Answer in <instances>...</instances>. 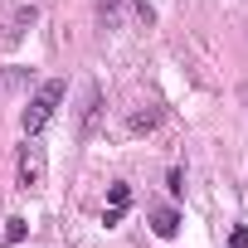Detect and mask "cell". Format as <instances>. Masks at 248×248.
Instances as JSON below:
<instances>
[{"mask_svg":"<svg viewBox=\"0 0 248 248\" xmlns=\"http://www.w3.org/2000/svg\"><path fill=\"white\" fill-rule=\"evenodd\" d=\"M97 20H102L107 30H117V20H122V0H97Z\"/></svg>","mask_w":248,"mask_h":248,"instance_id":"cell-6","label":"cell"},{"mask_svg":"<svg viewBox=\"0 0 248 248\" xmlns=\"http://www.w3.org/2000/svg\"><path fill=\"white\" fill-rule=\"evenodd\" d=\"M229 243H233V248H248V229H233V233H229Z\"/></svg>","mask_w":248,"mask_h":248,"instance_id":"cell-10","label":"cell"},{"mask_svg":"<svg viewBox=\"0 0 248 248\" xmlns=\"http://www.w3.org/2000/svg\"><path fill=\"white\" fill-rule=\"evenodd\" d=\"M63 93H68V88H63L59 78H49V83H39V93H34V97H30V107L20 112V127H25V137H39V132L49 127V117L59 112V102H63Z\"/></svg>","mask_w":248,"mask_h":248,"instance_id":"cell-1","label":"cell"},{"mask_svg":"<svg viewBox=\"0 0 248 248\" xmlns=\"http://www.w3.org/2000/svg\"><path fill=\"white\" fill-rule=\"evenodd\" d=\"M151 229H156V238H175L180 233V214L175 209H151Z\"/></svg>","mask_w":248,"mask_h":248,"instance_id":"cell-5","label":"cell"},{"mask_svg":"<svg viewBox=\"0 0 248 248\" xmlns=\"http://www.w3.org/2000/svg\"><path fill=\"white\" fill-rule=\"evenodd\" d=\"M156 122H161V107H137V112L127 117V132H132V137H141V132H156Z\"/></svg>","mask_w":248,"mask_h":248,"instance_id":"cell-4","label":"cell"},{"mask_svg":"<svg viewBox=\"0 0 248 248\" xmlns=\"http://www.w3.org/2000/svg\"><path fill=\"white\" fill-rule=\"evenodd\" d=\"M166 185H170V195H185V175H180V170H170V180H166Z\"/></svg>","mask_w":248,"mask_h":248,"instance_id":"cell-9","label":"cell"},{"mask_svg":"<svg viewBox=\"0 0 248 248\" xmlns=\"http://www.w3.org/2000/svg\"><path fill=\"white\" fill-rule=\"evenodd\" d=\"M107 200H112L107 209H127V204H132V185H122V180H117V185L107 190Z\"/></svg>","mask_w":248,"mask_h":248,"instance_id":"cell-7","label":"cell"},{"mask_svg":"<svg viewBox=\"0 0 248 248\" xmlns=\"http://www.w3.org/2000/svg\"><path fill=\"white\" fill-rule=\"evenodd\" d=\"M15 180H20V190H39L49 180V151H44L39 137H25L20 161H15Z\"/></svg>","mask_w":248,"mask_h":248,"instance_id":"cell-2","label":"cell"},{"mask_svg":"<svg viewBox=\"0 0 248 248\" xmlns=\"http://www.w3.org/2000/svg\"><path fill=\"white\" fill-rule=\"evenodd\" d=\"M97 117H102V88L88 83V102H83V141L97 132Z\"/></svg>","mask_w":248,"mask_h":248,"instance_id":"cell-3","label":"cell"},{"mask_svg":"<svg viewBox=\"0 0 248 248\" xmlns=\"http://www.w3.org/2000/svg\"><path fill=\"white\" fill-rule=\"evenodd\" d=\"M5 238H10V243H20V238H25V219H10V229H5Z\"/></svg>","mask_w":248,"mask_h":248,"instance_id":"cell-8","label":"cell"}]
</instances>
